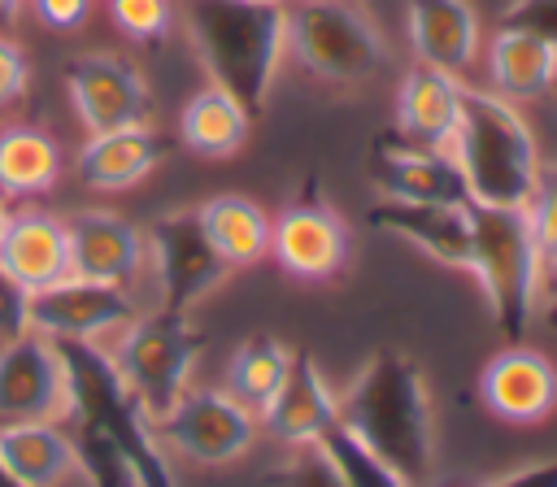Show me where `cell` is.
<instances>
[{"mask_svg": "<svg viewBox=\"0 0 557 487\" xmlns=\"http://www.w3.org/2000/svg\"><path fill=\"white\" fill-rule=\"evenodd\" d=\"M339 422L387 461L409 487H422L435 470V422L426 374L400 348H379L352 383L335 396Z\"/></svg>", "mask_w": 557, "mask_h": 487, "instance_id": "1", "label": "cell"}, {"mask_svg": "<svg viewBox=\"0 0 557 487\" xmlns=\"http://www.w3.org/2000/svg\"><path fill=\"white\" fill-rule=\"evenodd\" d=\"M183 26L209 83L261 117L287 57L283 0H183Z\"/></svg>", "mask_w": 557, "mask_h": 487, "instance_id": "2", "label": "cell"}, {"mask_svg": "<svg viewBox=\"0 0 557 487\" xmlns=\"http://www.w3.org/2000/svg\"><path fill=\"white\" fill-rule=\"evenodd\" d=\"M448 157L466 178L470 204L522 209L540 178V152L527 117L513 100L483 87H461V113L448 139Z\"/></svg>", "mask_w": 557, "mask_h": 487, "instance_id": "3", "label": "cell"}, {"mask_svg": "<svg viewBox=\"0 0 557 487\" xmlns=\"http://www.w3.org/2000/svg\"><path fill=\"white\" fill-rule=\"evenodd\" d=\"M492 309L496 335L505 344H522L544 283V257L535 248L527 209L505 204H470V265H466Z\"/></svg>", "mask_w": 557, "mask_h": 487, "instance_id": "4", "label": "cell"}, {"mask_svg": "<svg viewBox=\"0 0 557 487\" xmlns=\"http://www.w3.org/2000/svg\"><path fill=\"white\" fill-rule=\"evenodd\" d=\"M287 57L335 87H357L383 74L392 61L374 17L348 0H283Z\"/></svg>", "mask_w": 557, "mask_h": 487, "instance_id": "5", "label": "cell"}, {"mask_svg": "<svg viewBox=\"0 0 557 487\" xmlns=\"http://www.w3.org/2000/svg\"><path fill=\"white\" fill-rule=\"evenodd\" d=\"M200 348H205V335L187 322V313H170V309L135 313L104 344L117 378L139 400L148 422H157L191 387V370L200 361Z\"/></svg>", "mask_w": 557, "mask_h": 487, "instance_id": "6", "label": "cell"}, {"mask_svg": "<svg viewBox=\"0 0 557 487\" xmlns=\"http://www.w3.org/2000/svg\"><path fill=\"white\" fill-rule=\"evenodd\" d=\"M257 413L244 409L222 387H187L157 422L152 435L165 452H178L191 465H231L257 444Z\"/></svg>", "mask_w": 557, "mask_h": 487, "instance_id": "7", "label": "cell"}, {"mask_svg": "<svg viewBox=\"0 0 557 487\" xmlns=\"http://www.w3.org/2000/svg\"><path fill=\"white\" fill-rule=\"evenodd\" d=\"M74 383L57 339L26 330L0 339V422H70Z\"/></svg>", "mask_w": 557, "mask_h": 487, "instance_id": "8", "label": "cell"}, {"mask_svg": "<svg viewBox=\"0 0 557 487\" xmlns=\"http://www.w3.org/2000/svg\"><path fill=\"white\" fill-rule=\"evenodd\" d=\"M274 265L296 283H331L348 261V226L339 209L322 196V183L309 178L300 196L270 217V252Z\"/></svg>", "mask_w": 557, "mask_h": 487, "instance_id": "9", "label": "cell"}, {"mask_svg": "<svg viewBox=\"0 0 557 487\" xmlns=\"http://www.w3.org/2000/svg\"><path fill=\"white\" fill-rule=\"evenodd\" d=\"M144 239H148V270L157 278L161 309H170V313L196 309L231 274V265L213 252L209 235L200 230L196 209H170V213H161L144 230Z\"/></svg>", "mask_w": 557, "mask_h": 487, "instance_id": "10", "label": "cell"}, {"mask_svg": "<svg viewBox=\"0 0 557 487\" xmlns=\"http://www.w3.org/2000/svg\"><path fill=\"white\" fill-rule=\"evenodd\" d=\"M65 96L87 135L148 122L152 91L135 61L117 52H83L65 65Z\"/></svg>", "mask_w": 557, "mask_h": 487, "instance_id": "11", "label": "cell"}, {"mask_svg": "<svg viewBox=\"0 0 557 487\" xmlns=\"http://www.w3.org/2000/svg\"><path fill=\"white\" fill-rule=\"evenodd\" d=\"M139 313L126 287L61 278L44 291H30V330L65 344H109Z\"/></svg>", "mask_w": 557, "mask_h": 487, "instance_id": "12", "label": "cell"}, {"mask_svg": "<svg viewBox=\"0 0 557 487\" xmlns=\"http://www.w3.org/2000/svg\"><path fill=\"white\" fill-rule=\"evenodd\" d=\"M65 235L74 278L135 291L148 270V239L131 217L113 209H78L74 217H65Z\"/></svg>", "mask_w": 557, "mask_h": 487, "instance_id": "13", "label": "cell"}, {"mask_svg": "<svg viewBox=\"0 0 557 487\" xmlns=\"http://www.w3.org/2000/svg\"><path fill=\"white\" fill-rule=\"evenodd\" d=\"M479 400L509 426H540L557 409V365L527 344H509L479 370Z\"/></svg>", "mask_w": 557, "mask_h": 487, "instance_id": "14", "label": "cell"}, {"mask_svg": "<svg viewBox=\"0 0 557 487\" xmlns=\"http://www.w3.org/2000/svg\"><path fill=\"white\" fill-rule=\"evenodd\" d=\"M374 183L387 200H422V204H470L466 178L444 148L413 143L405 135H387L370 152Z\"/></svg>", "mask_w": 557, "mask_h": 487, "instance_id": "15", "label": "cell"}, {"mask_svg": "<svg viewBox=\"0 0 557 487\" xmlns=\"http://www.w3.org/2000/svg\"><path fill=\"white\" fill-rule=\"evenodd\" d=\"M405 30L418 65L444 70L453 78L470 74L483 48L479 13L470 0H405Z\"/></svg>", "mask_w": 557, "mask_h": 487, "instance_id": "16", "label": "cell"}, {"mask_svg": "<svg viewBox=\"0 0 557 487\" xmlns=\"http://www.w3.org/2000/svg\"><path fill=\"white\" fill-rule=\"evenodd\" d=\"M261 430L283 439L287 448H309L331 422H339V404H335V391L326 387L318 361L300 348H292V365H287V378L283 387L270 396V404L257 413Z\"/></svg>", "mask_w": 557, "mask_h": 487, "instance_id": "17", "label": "cell"}, {"mask_svg": "<svg viewBox=\"0 0 557 487\" xmlns=\"http://www.w3.org/2000/svg\"><path fill=\"white\" fill-rule=\"evenodd\" d=\"M0 270L26 291H44L70 278V235L65 217L44 209H9L0 226Z\"/></svg>", "mask_w": 557, "mask_h": 487, "instance_id": "18", "label": "cell"}, {"mask_svg": "<svg viewBox=\"0 0 557 487\" xmlns=\"http://www.w3.org/2000/svg\"><path fill=\"white\" fill-rule=\"evenodd\" d=\"M0 470L17 487H70L83 452L65 422H0Z\"/></svg>", "mask_w": 557, "mask_h": 487, "instance_id": "19", "label": "cell"}, {"mask_svg": "<svg viewBox=\"0 0 557 487\" xmlns=\"http://www.w3.org/2000/svg\"><path fill=\"white\" fill-rule=\"evenodd\" d=\"M165 157L161 135L139 122V126H117V130H96L83 139L78 157H74V178L87 191H131L139 187Z\"/></svg>", "mask_w": 557, "mask_h": 487, "instance_id": "20", "label": "cell"}, {"mask_svg": "<svg viewBox=\"0 0 557 487\" xmlns=\"http://www.w3.org/2000/svg\"><path fill=\"white\" fill-rule=\"evenodd\" d=\"M370 222L379 230L422 248L440 265H453V270L470 265V204H422V200H387L383 196L370 204Z\"/></svg>", "mask_w": 557, "mask_h": 487, "instance_id": "21", "label": "cell"}, {"mask_svg": "<svg viewBox=\"0 0 557 487\" xmlns=\"http://www.w3.org/2000/svg\"><path fill=\"white\" fill-rule=\"evenodd\" d=\"M457 113H461V78L431 70V65H413L400 78L396 91V130L413 143L426 148H444L457 130Z\"/></svg>", "mask_w": 557, "mask_h": 487, "instance_id": "22", "label": "cell"}, {"mask_svg": "<svg viewBox=\"0 0 557 487\" xmlns=\"http://www.w3.org/2000/svg\"><path fill=\"white\" fill-rule=\"evenodd\" d=\"M487 74H492L496 96H505L513 104L540 100L557 83V48H548L544 39H535L518 26H500L487 43Z\"/></svg>", "mask_w": 557, "mask_h": 487, "instance_id": "23", "label": "cell"}, {"mask_svg": "<svg viewBox=\"0 0 557 487\" xmlns=\"http://www.w3.org/2000/svg\"><path fill=\"white\" fill-rule=\"evenodd\" d=\"M61 178V148L35 122L0 126V200H35L48 196Z\"/></svg>", "mask_w": 557, "mask_h": 487, "instance_id": "24", "label": "cell"}, {"mask_svg": "<svg viewBox=\"0 0 557 487\" xmlns=\"http://www.w3.org/2000/svg\"><path fill=\"white\" fill-rule=\"evenodd\" d=\"M248 130H252V117L244 113V104L231 91L213 87V83H205L200 91H191L187 104H183V113H178V139H183V148L196 152V157H205V161L235 157L244 148Z\"/></svg>", "mask_w": 557, "mask_h": 487, "instance_id": "25", "label": "cell"}, {"mask_svg": "<svg viewBox=\"0 0 557 487\" xmlns=\"http://www.w3.org/2000/svg\"><path fill=\"white\" fill-rule=\"evenodd\" d=\"M196 217L213 252L231 270H248L270 252V213L248 196H235V191L209 196L205 204H196Z\"/></svg>", "mask_w": 557, "mask_h": 487, "instance_id": "26", "label": "cell"}, {"mask_svg": "<svg viewBox=\"0 0 557 487\" xmlns=\"http://www.w3.org/2000/svg\"><path fill=\"white\" fill-rule=\"evenodd\" d=\"M287 365H292V348L274 335H248L231 361H226V378H222V391L235 396L244 409L261 413L270 404V396L283 387L287 378Z\"/></svg>", "mask_w": 557, "mask_h": 487, "instance_id": "27", "label": "cell"}, {"mask_svg": "<svg viewBox=\"0 0 557 487\" xmlns=\"http://www.w3.org/2000/svg\"><path fill=\"white\" fill-rule=\"evenodd\" d=\"M313 448L335 465V474L348 483V487H409L387 461H379L344 422H331L318 439H313Z\"/></svg>", "mask_w": 557, "mask_h": 487, "instance_id": "28", "label": "cell"}, {"mask_svg": "<svg viewBox=\"0 0 557 487\" xmlns=\"http://www.w3.org/2000/svg\"><path fill=\"white\" fill-rule=\"evenodd\" d=\"M109 22L135 43H161L174 30V0H104Z\"/></svg>", "mask_w": 557, "mask_h": 487, "instance_id": "29", "label": "cell"}, {"mask_svg": "<svg viewBox=\"0 0 557 487\" xmlns=\"http://www.w3.org/2000/svg\"><path fill=\"white\" fill-rule=\"evenodd\" d=\"M522 209H527L535 248H540V257H544V270H553V265H557V161H553L548 170L540 165L535 191H531V200H527Z\"/></svg>", "mask_w": 557, "mask_h": 487, "instance_id": "30", "label": "cell"}, {"mask_svg": "<svg viewBox=\"0 0 557 487\" xmlns=\"http://www.w3.org/2000/svg\"><path fill=\"white\" fill-rule=\"evenodd\" d=\"M265 487H348L335 465L309 444V448H296V457H287L278 470L265 474Z\"/></svg>", "mask_w": 557, "mask_h": 487, "instance_id": "31", "label": "cell"}, {"mask_svg": "<svg viewBox=\"0 0 557 487\" xmlns=\"http://www.w3.org/2000/svg\"><path fill=\"white\" fill-rule=\"evenodd\" d=\"M26 91H30V57L9 30H0V109L22 104Z\"/></svg>", "mask_w": 557, "mask_h": 487, "instance_id": "32", "label": "cell"}, {"mask_svg": "<svg viewBox=\"0 0 557 487\" xmlns=\"http://www.w3.org/2000/svg\"><path fill=\"white\" fill-rule=\"evenodd\" d=\"M500 26H518L548 48H557V0H513L500 17Z\"/></svg>", "mask_w": 557, "mask_h": 487, "instance_id": "33", "label": "cell"}, {"mask_svg": "<svg viewBox=\"0 0 557 487\" xmlns=\"http://www.w3.org/2000/svg\"><path fill=\"white\" fill-rule=\"evenodd\" d=\"M30 330V291L0 270V339Z\"/></svg>", "mask_w": 557, "mask_h": 487, "instance_id": "34", "label": "cell"}, {"mask_svg": "<svg viewBox=\"0 0 557 487\" xmlns=\"http://www.w3.org/2000/svg\"><path fill=\"white\" fill-rule=\"evenodd\" d=\"M96 0H26V9L48 26V30H78L91 17Z\"/></svg>", "mask_w": 557, "mask_h": 487, "instance_id": "35", "label": "cell"}, {"mask_svg": "<svg viewBox=\"0 0 557 487\" xmlns=\"http://www.w3.org/2000/svg\"><path fill=\"white\" fill-rule=\"evenodd\" d=\"M483 487H557V457L535 461V465H518V470H509Z\"/></svg>", "mask_w": 557, "mask_h": 487, "instance_id": "36", "label": "cell"}, {"mask_svg": "<svg viewBox=\"0 0 557 487\" xmlns=\"http://www.w3.org/2000/svg\"><path fill=\"white\" fill-rule=\"evenodd\" d=\"M540 304H544L548 326L557 330V265H553V270H544V283H540Z\"/></svg>", "mask_w": 557, "mask_h": 487, "instance_id": "37", "label": "cell"}, {"mask_svg": "<svg viewBox=\"0 0 557 487\" xmlns=\"http://www.w3.org/2000/svg\"><path fill=\"white\" fill-rule=\"evenodd\" d=\"M22 9H26V0H0V30H9V26H17V17H22Z\"/></svg>", "mask_w": 557, "mask_h": 487, "instance_id": "38", "label": "cell"}, {"mask_svg": "<svg viewBox=\"0 0 557 487\" xmlns=\"http://www.w3.org/2000/svg\"><path fill=\"white\" fill-rule=\"evenodd\" d=\"M0 487H17V483H13V478H9L4 470H0Z\"/></svg>", "mask_w": 557, "mask_h": 487, "instance_id": "39", "label": "cell"}, {"mask_svg": "<svg viewBox=\"0 0 557 487\" xmlns=\"http://www.w3.org/2000/svg\"><path fill=\"white\" fill-rule=\"evenodd\" d=\"M4 213H9V204H4V200H0V226H4Z\"/></svg>", "mask_w": 557, "mask_h": 487, "instance_id": "40", "label": "cell"}]
</instances>
